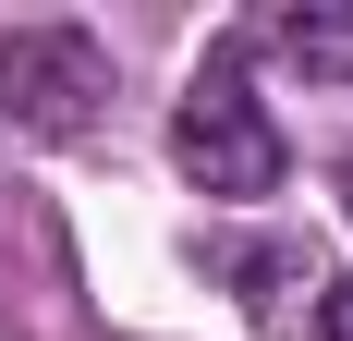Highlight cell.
Segmentation results:
<instances>
[{
    "instance_id": "obj_4",
    "label": "cell",
    "mask_w": 353,
    "mask_h": 341,
    "mask_svg": "<svg viewBox=\"0 0 353 341\" xmlns=\"http://www.w3.org/2000/svg\"><path fill=\"white\" fill-rule=\"evenodd\" d=\"M317 341H353V280H329V305H317Z\"/></svg>"
},
{
    "instance_id": "obj_3",
    "label": "cell",
    "mask_w": 353,
    "mask_h": 341,
    "mask_svg": "<svg viewBox=\"0 0 353 341\" xmlns=\"http://www.w3.org/2000/svg\"><path fill=\"white\" fill-rule=\"evenodd\" d=\"M268 37H281V49H292L305 73H329V86H353V12H281Z\"/></svg>"
},
{
    "instance_id": "obj_1",
    "label": "cell",
    "mask_w": 353,
    "mask_h": 341,
    "mask_svg": "<svg viewBox=\"0 0 353 341\" xmlns=\"http://www.w3.org/2000/svg\"><path fill=\"white\" fill-rule=\"evenodd\" d=\"M171 170L195 183V195H219V207L281 195L292 135H281V110L256 98L244 49H208V61H195V86H183V110H171Z\"/></svg>"
},
{
    "instance_id": "obj_2",
    "label": "cell",
    "mask_w": 353,
    "mask_h": 341,
    "mask_svg": "<svg viewBox=\"0 0 353 341\" xmlns=\"http://www.w3.org/2000/svg\"><path fill=\"white\" fill-rule=\"evenodd\" d=\"M110 110V49L85 25H0V122L37 146H73L98 135Z\"/></svg>"
}]
</instances>
